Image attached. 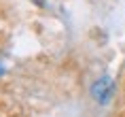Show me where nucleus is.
I'll list each match as a JSON object with an SVG mask.
<instances>
[{"label": "nucleus", "mask_w": 125, "mask_h": 117, "mask_svg": "<svg viewBox=\"0 0 125 117\" xmlns=\"http://www.w3.org/2000/svg\"><path fill=\"white\" fill-rule=\"evenodd\" d=\"M91 96H93V100L100 102V104L110 102V98L115 96V83H112V79L110 77L98 79V81L91 85Z\"/></svg>", "instance_id": "1"}, {"label": "nucleus", "mask_w": 125, "mask_h": 117, "mask_svg": "<svg viewBox=\"0 0 125 117\" xmlns=\"http://www.w3.org/2000/svg\"><path fill=\"white\" fill-rule=\"evenodd\" d=\"M2 72H4V70H2V68H0V75H2Z\"/></svg>", "instance_id": "2"}]
</instances>
